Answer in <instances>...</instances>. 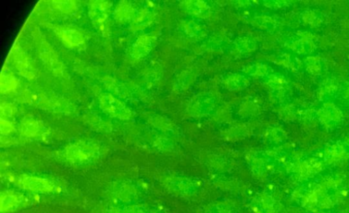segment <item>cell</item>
Segmentation results:
<instances>
[{
  "label": "cell",
  "instance_id": "6da1fadb",
  "mask_svg": "<svg viewBox=\"0 0 349 213\" xmlns=\"http://www.w3.org/2000/svg\"><path fill=\"white\" fill-rule=\"evenodd\" d=\"M101 105L103 111L111 116L122 119H128L130 116V112L128 107L120 101L110 95L102 96Z\"/></svg>",
  "mask_w": 349,
  "mask_h": 213
},
{
  "label": "cell",
  "instance_id": "7a4b0ae2",
  "mask_svg": "<svg viewBox=\"0 0 349 213\" xmlns=\"http://www.w3.org/2000/svg\"><path fill=\"white\" fill-rule=\"evenodd\" d=\"M106 4L103 2H97L90 7V16L94 21L98 23L105 22L109 13V5Z\"/></svg>",
  "mask_w": 349,
  "mask_h": 213
},
{
  "label": "cell",
  "instance_id": "3957f363",
  "mask_svg": "<svg viewBox=\"0 0 349 213\" xmlns=\"http://www.w3.org/2000/svg\"><path fill=\"white\" fill-rule=\"evenodd\" d=\"M60 36L66 43L72 46H77L83 43V35L74 29H62L60 30Z\"/></svg>",
  "mask_w": 349,
  "mask_h": 213
},
{
  "label": "cell",
  "instance_id": "277c9868",
  "mask_svg": "<svg viewBox=\"0 0 349 213\" xmlns=\"http://www.w3.org/2000/svg\"><path fill=\"white\" fill-rule=\"evenodd\" d=\"M38 122L34 120H28L22 124V128L26 133H36V130L39 128Z\"/></svg>",
  "mask_w": 349,
  "mask_h": 213
},
{
  "label": "cell",
  "instance_id": "5b68a950",
  "mask_svg": "<svg viewBox=\"0 0 349 213\" xmlns=\"http://www.w3.org/2000/svg\"><path fill=\"white\" fill-rule=\"evenodd\" d=\"M320 166L317 164H311L310 165H305L303 167V170H302L303 172V175L304 176H310L314 173H317L319 171H320Z\"/></svg>",
  "mask_w": 349,
  "mask_h": 213
},
{
  "label": "cell",
  "instance_id": "8992f818",
  "mask_svg": "<svg viewBox=\"0 0 349 213\" xmlns=\"http://www.w3.org/2000/svg\"><path fill=\"white\" fill-rule=\"evenodd\" d=\"M117 17L120 19H126L128 17V5H121L119 9L117 10Z\"/></svg>",
  "mask_w": 349,
  "mask_h": 213
},
{
  "label": "cell",
  "instance_id": "52a82bcc",
  "mask_svg": "<svg viewBox=\"0 0 349 213\" xmlns=\"http://www.w3.org/2000/svg\"><path fill=\"white\" fill-rule=\"evenodd\" d=\"M57 4H58L57 7L60 8L62 11H70V10H72L74 7V5H72V2H58Z\"/></svg>",
  "mask_w": 349,
  "mask_h": 213
},
{
  "label": "cell",
  "instance_id": "ba28073f",
  "mask_svg": "<svg viewBox=\"0 0 349 213\" xmlns=\"http://www.w3.org/2000/svg\"><path fill=\"white\" fill-rule=\"evenodd\" d=\"M2 82H5L6 90L11 89L13 88V84H15L14 79H13L12 76H6L5 80H2Z\"/></svg>",
  "mask_w": 349,
  "mask_h": 213
}]
</instances>
